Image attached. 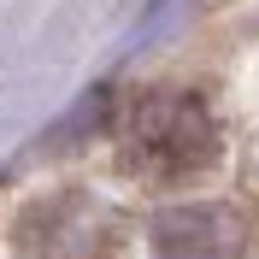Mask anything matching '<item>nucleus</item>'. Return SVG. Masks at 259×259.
<instances>
[{"label": "nucleus", "instance_id": "nucleus-1", "mask_svg": "<svg viewBox=\"0 0 259 259\" xmlns=\"http://www.w3.org/2000/svg\"><path fill=\"white\" fill-rule=\"evenodd\" d=\"M124 147L130 165L147 171V177H194L218 159V124H212L206 100L189 95V89H159V95H142L130 106L124 124Z\"/></svg>", "mask_w": 259, "mask_h": 259}, {"label": "nucleus", "instance_id": "nucleus-2", "mask_svg": "<svg viewBox=\"0 0 259 259\" xmlns=\"http://www.w3.org/2000/svg\"><path fill=\"white\" fill-rule=\"evenodd\" d=\"M242 218L230 206H171L153 218V259H236Z\"/></svg>", "mask_w": 259, "mask_h": 259}]
</instances>
